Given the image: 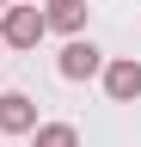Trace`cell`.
Wrapping results in <instances>:
<instances>
[{"label": "cell", "mask_w": 141, "mask_h": 147, "mask_svg": "<svg viewBox=\"0 0 141 147\" xmlns=\"http://www.w3.org/2000/svg\"><path fill=\"white\" fill-rule=\"evenodd\" d=\"M43 43V6H6L0 12V49H37Z\"/></svg>", "instance_id": "obj_1"}, {"label": "cell", "mask_w": 141, "mask_h": 147, "mask_svg": "<svg viewBox=\"0 0 141 147\" xmlns=\"http://www.w3.org/2000/svg\"><path fill=\"white\" fill-rule=\"evenodd\" d=\"M55 74L61 80H92V74H104V49L92 43V37H74V43H61Z\"/></svg>", "instance_id": "obj_2"}, {"label": "cell", "mask_w": 141, "mask_h": 147, "mask_svg": "<svg viewBox=\"0 0 141 147\" xmlns=\"http://www.w3.org/2000/svg\"><path fill=\"white\" fill-rule=\"evenodd\" d=\"M104 92H111L117 104L141 98V61H135V55H117V61H104Z\"/></svg>", "instance_id": "obj_3"}, {"label": "cell", "mask_w": 141, "mask_h": 147, "mask_svg": "<svg viewBox=\"0 0 141 147\" xmlns=\"http://www.w3.org/2000/svg\"><path fill=\"white\" fill-rule=\"evenodd\" d=\"M43 31H61L74 43L86 31V0H43Z\"/></svg>", "instance_id": "obj_4"}, {"label": "cell", "mask_w": 141, "mask_h": 147, "mask_svg": "<svg viewBox=\"0 0 141 147\" xmlns=\"http://www.w3.org/2000/svg\"><path fill=\"white\" fill-rule=\"evenodd\" d=\"M37 129V104L25 92H0V135H31Z\"/></svg>", "instance_id": "obj_5"}, {"label": "cell", "mask_w": 141, "mask_h": 147, "mask_svg": "<svg viewBox=\"0 0 141 147\" xmlns=\"http://www.w3.org/2000/svg\"><path fill=\"white\" fill-rule=\"evenodd\" d=\"M31 135H37V147H80V129L74 123H37Z\"/></svg>", "instance_id": "obj_6"}, {"label": "cell", "mask_w": 141, "mask_h": 147, "mask_svg": "<svg viewBox=\"0 0 141 147\" xmlns=\"http://www.w3.org/2000/svg\"><path fill=\"white\" fill-rule=\"evenodd\" d=\"M0 12H6V0H0Z\"/></svg>", "instance_id": "obj_7"}, {"label": "cell", "mask_w": 141, "mask_h": 147, "mask_svg": "<svg viewBox=\"0 0 141 147\" xmlns=\"http://www.w3.org/2000/svg\"><path fill=\"white\" fill-rule=\"evenodd\" d=\"M31 6H37V0H31Z\"/></svg>", "instance_id": "obj_8"}]
</instances>
